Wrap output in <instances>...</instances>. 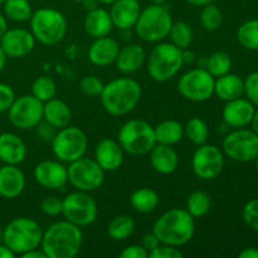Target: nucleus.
I'll return each mask as SVG.
<instances>
[{"instance_id": "nucleus-30", "label": "nucleus", "mask_w": 258, "mask_h": 258, "mask_svg": "<svg viewBox=\"0 0 258 258\" xmlns=\"http://www.w3.org/2000/svg\"><path fill=\"white\" fill-rule=\"evenodd\" d=\"M159 202H160L159 194L154 189L146 186L136 189L130 197V204L133 209L141 214H148L155 211L159 206Z\"/></svg>"}, {"instance_id": "nucleus-24", "label": "nucleus", "mask_w": 258, "mask_h": 258, "mask_svg": "<svg viewBox=\"0 0 258 258\" xmlns=\"http://www.w3.org/2000/svg\"><path fill=\"white\" fill-rule=\"evenodd\" d=\"M146 52L143 45L130 43L120 48L115 66L122 75H131L140 70L146 63Z\"/></svg>"}, {"instance_id": "nucleus-5", "label": "nucleus", "mask_w": 258, "mask_h": 258, "mask_svg": "<svg viewBox=\"0 0 258 258\" xmlns=\"http://www.w3.org/2000/svg\"><path fill=\"white\" fill-rule=\"evenodd\" d=\"M183 64V50L171 42H159L146 57L149 76L159 83L168 82L175 77Z\"/></svg>"}, {"instance_id": "nucleus-19", "label": "nucleus", "mask_w": 258, "mask_h": 258, "mask_svg": "<svg viewBox=\"0 0 258 258\" xmlns=\"http://www.w3.org/2000/svg\"><path fill=\"white\" fill-rule=\"evenodd\" d=\"M125 151L118 141L113 139H102L95 148V160L105 170V173H112L118 170L123 164Z\"/></svg>"}, {"instance_id": "nucleus-34", "label": "nucleus", "mask_w": 258, "mask_h": 258, "mask_svg": "<svg viewBox=\"0 0 258 258\" xmlns=\"http://www.w3.org/2000/svg\"><path fill=\"white\" fill-rule=\"evenodd\" d=\"M168 37H170V42L175 47L180 48L181 50H185L189 49L193 43L194 33L188 23L179 20V22H173Z\"/></svg>"}, {"instance_id": "nucleus-20", "label": "nucleus", "mask_w": 258, "mask_h": 258, "mask_svg": "<svg viewBox=\"0 0 258 258\" xmlns=\"http://www.w3.org/2000/svg\"><path fill=\"white\" fill-rule=\"evenodd\" d=\"M110 7L113 27L122 32L134 29L141 13V4L139 0H116Z\"/></svg>"}, {"instance_id": "nucleus-4", "label": "nucleus", "mask_w": 258, "mask_h": 258, "mask_svg": "<svg viewBox=\"0 0 258 258\" xmlns=\"http://www.w3.org/2000/svg\"><path fill=\"white\" fill-rule=\"evenodd\" d=\"M30 32L40 44L53 47L64 39L68 30V23L64 14L53 8H40L33 12Z\"/></svg>"}, {"instance_id": "nucleus-39", "label": "nucleus", "mask_w": 258, "mask_h": 258, "mask_svg": "<svg viewBox=\"0 0 258 258\" xmlns=\"http://www.w3.org/2000/svg\"><path fill=\"white\" fill-rule=\"evenodd\" d=\"M199 20H201V24L204 29L214 32V30L221 28L222 23H223V14L216 4L209 3V4L202 7Z\"/></svg>"}, {"instance_id": "nucleus-40", "label": "nucleus", "mask_w": 258, "mask_h": 258, "mask_svg": "<svg viewBox=\"0 0 258 258\" xmlns=\"http://www.w3.org/2000/svg\"><path fill=\"white\" fill-rule=\"evenodd\" d=\"M103 86H105V83L95 75L85 76L80 81L81 91L88 97H100L101 93H102Z\"/></svg>"}, {"instance_id": "nucleus-13", "label": "nucleus", "mask_w": 258, "mask_h": 258, "mask_svg": "<svg viewBox=\"0 0 258 258\" xmlns=\"http://www.w3.org/2000/svg\"><path fill=\"white\" fill-rule=\"evenodd\" d=\"M216 78L204 67L193 68L178 80V91L190 102H206L214 95Z\"/></svg>"}, {"instance_id": "nucleus-37", "label": "nucleus", "mask_w": 258, "mask_h": 258, "mask_svg": "<svg viewBox=\"0 0 258 258\" xmlns=\"http://www.w3.org/2000/svg\"><path fill=\"white\" fill-rule=\"evenodd\" d=\"M237 40L248 50H258V19L244 22L237 30Z\"/></svg>"}, {"instance_id": "nucleus-55", "label": "nucleus", "mask_w": 258, "mask_h": 258, "mask_svg": "<svg viewBox=\"0 0 258 258\" xmlns=\"http://www.w3.org/2000/svg\"><path fill=\"white\" fill-rule=\"evenodd\" d=\"M184 2L193 5V7H204V5L209 4V3H212L213 0H184Z\"/></svg>"}, {"instance_id": "nucleus-8", "label": "nucleus", "mask_w": 258, "mask_h": 258, "mask_svg": "<svg viewBox=\"0 0 258 258\" xmlns=\"http://www.w3.org/2000/svg\"><path fill=\"white\" fill-rule=\"evenodd\" d=\"M117 141L123 151L130 155H146L156 144L154 126L139 118L126 121L118 131Z\"/></svg>"}, {"instance_id": "nucleus-61", "label": "nucleus", "mask_w": 258, "mask_h": 258, "mask_svg": "<svg viewBox=\"0 0 258 258\" xmlns=\"http://www.w3.org/2000/svg\"><path fill=\"white\" fill-rule=\"evenodd\" d=\"M254 163H256V170H257V173H258V156L256 158V160H254Z\"/></svg>"}, {"instance_id": "nucleus-52", "label": "nucleus", "mask_w": 258, "mask_h": 258, "mask_svg": "<svg viewBox=\"0 0 258 258\" xmlns=\"http://www.w3.org/2000/svg\"><path fill=\"white\" fill-rule=\"evenodd\" d=\"M81 3H82L83 8H85V9L87 10V12L96 9V8H97L98 5H100V3H98L97 0H82V2H81Z\"/></svg>"}, {"instance_id": "nucleus-48", "label": "nucleus", "mask_w": 258, "mask_h": 258, "mask_svg": "<svg viewBox=\"0 0 258 258\" xmlns=\"http://www.w3.org/2000/svg\"><path fill=\"white\" fill-rule=\"evenodd\" d=\"M159 244H160V241H159L158 237L155 236V233H154L153 231H151L150 233H146L145 236L143 237V241H141V246H143L149 253H150L153 249H155Z\"/></svg>"}, {"instance_id": "nucleus-62", "label": "nucleus", "mask_w": 258, "mask_h": 258, "mask_svg": "<svg viewBox=\"0 0 258 258\" xmlns=\"http://www.w3.org/2000/svg\"><path fill=\"white\" fill-rule=\"evenodd\" d=\"M72 2H76V3H81L82 0H72Z\"/></svg>"}, {"instance_id": "nucleus-9", "label": "nucleus", "mask_w": 258, "mask_h": 258, "mask_svg": "<svg viewBox=\"0 0 258 258\" xmlns=\"http://www.w3.org/2000/svg\"><path fill=\"white\" fill-rule=\"evenodd\" d=\"M50 145L53 155L57 158V160L70 164L86 155L88 139L82 128L68 125L57 130Z\"/></svg>"}, {"instance_id": "nucleus-45", "label": "nucleus", "mask_w": 258, "mask_h": 258, "mask_svg": "<svg viewBox=\"0 0 258 258\" xmlns=\"http://www.w3.org/2000/svg\"><path fill=\"white\" fill-rule=\"evenodd\" d=\"M15 92L12 86L0 82V113L8 112L9 107L15 100Z\"/></svg>"}, {"instance_id": "nucleus-23", "label": "nucleus", "mask_w": 258, "mask_h": 258, "mask_svg": "<svg viewBox=\"0 0 258 258\" xmlns=\"http://www.w3.org/2000/svg\"><path fill=\"white\" fill-rule=\"evenodd\" d=\"M28 155L23 139L13 133L0 134V161L9 165H19Z\"/></svg>"}, {"instance_id": "nucleus-31", "label": "nucleus", "mask_w": 258, "mask_h": 258, "mask_svg": "<svg viewBox=\"0 0 258 258\" xmlns=\"http://www.w3.org/2000/svg\"><path fill=\"white\" fill-rule=\"evenodd\" d=\"M135 227L136 224L133 217L127 214H121V216L115 217L108 223L107 234L113 241H125L128 237L133 236Z\"/></svg>"}, {"instance_id": "nucleus-12", "label": "nucleus", "mask_w": 258, "mask_h": 258, "mask_svg": "<svg viewBox=\"0 0 258 258\" xmlns=\"http://www.w3.org/2000/svg\"><path fill=\"white\" fill-rule=\"evenodd\" d=\"M68 183L81 191L97 190L105 181V170L95 159L82 158L68 164Z\"/></svg>"}, {"instance_id": "nucleus-53", "label": "nucleus", "mask_w": 258, "mask_h": 258, "mask_svg": "<svg viewBox=\"0 0 258 258\" xmlns=\"http://www.w3.org/2000/svg\"><path fill=\"white\" fill-rule=\"evenodd\" d=\"M8 30V23H7V18L0 13V39L3 38V35L5 34V32Z\"/></svg>"}, {"instance_id": "nucleus-56", "label": "nucleus", "mask_w": 258, "mask_h": 258, "mask_svg": "<svg viewBox=\"0 0 258 258\" xmlns=\"http://www.w3.org/2000/svg\"><path fill=\"white\" fill-rule=\"evenodd\" d=\"M7 54L4 53V50H3L2 45H0V72H2L3 70H4L5 64H7Z\"/></svg>"}, {"instance_id": "nucleus-46", "label": "nucleus", "mask_w": 258, "mask_h": 258, "mask_svg": "<svg viewBox=\"0 0 258 258\" xmlns=\"http://www.w3.org/2000/svg\"><path fill=\"white\" fill-rule=\"evenodd\" d=\"M34 128H37L38 136H39L43 141H45V143H52L53 138H54L55 134H57V128L53 127L50 123H48L47 121L44 120L40 121Z\"/></svg>"}, {"instance_id": "nucleus-21", "label": "nucleus", "mask_w": 258, "mask_h": 258, "mask_svg": "<svg viewBox=\"0 0 258 258\" xmlns=\"http://www.w3.org/2000/svg\"><path fill=\"white\" fill-rule=\"evenodd\" d=\"M120 48L117 40L110 35L96 38L88 48V59L97 67H107L115 63Z\"/></svg>"}, {"instance_id": "nucleus-63", "label": "nucleus", "mask_w": 258, "mask_h": 258, "mask_svg": "<svg viewBox=\"0 0 258 258\" xmlns=\"http://www.w3.org/2000/svg\"><path fill=\"white\" fill-rule=\"evenodd\" d=\"M4 2H5V0H0V4H3Z\"/></svg>"}, {"instance_id": "nucleus-51", "label": "nucleus", "mask_w": 258, "mask_h": 258, "mask_svg": "<svg viewBox=\"0 0 258 258\" xmlns=\"http://www.w3.org/2000/svg\"><path fill=\"white\" fill-rule=\"evenodd\" d=\"M17 254L4 243H0V258H14Z\"/></svg>"}, {"instance_id": "nucleus-59", "label": "nucleus", "mask_w": 258, "mask_h": 258, "mask_svg": "<svg viewBox=\"0 0 258 258\" xmlns=\"http://www.w3.org/2000/svg\"><path fill=\"white\" fill-rule=\"evenodd\" d=\"M166 2H168V0H151L153 4H160V5H165Z\"/></svg>"}, {"instance_id": "nucleus-33", "label": "nucleus", "mask_w": 258, "mask_h": 258, "mask_svg": "<svg viewBox=\"0 0 258 258\" xmlns=\"http://www.w3.org/2000/svg\"><path fill=\"white\" fill-rule=\"evenodd\" d=\"M211 197L202 190H196L190 193L186 198L185 209L190 213L193 218H202L211 211Z\"/></svg>"}, {"instance_id": "nucleus-27", "label": "nucleus", "mask_w": 258, "mask_h": 258, "mask_svg": "<svg viewBox=\"0 0 258 258\" xmlns=\"http://www.w3.org/2000/svg\"><path fill=\"white\" fill-rule=\"evenodd\" d=\"M43 120L57 130L66 127L72 120V111L64 101L54 97L43 105Z\"/></svg>"}, {"instance_id": "nucleus-50", "label": "nucleus", "mask_w": 258, "mask_h": 258, "mask_svg": "<svg viewBox=\"0 0 258 258\" xmlns=\"http://www.w3.org/2000/svg\"><path fill=\"white\" fill-rule=\"evenodd\" d=\"M239 258H258V248H253V247H248L244 248L243 251L239 252Z\"/></svg>"}, {"instance_id": "nucleus-42", "label": "nucleus", "mask_w": 258, "mask_h": 258, "mask_svg": "<svg viewBox=\"0 0 258 258\" xmlns=\"http://www.w3.org/2000/svg\"><path fill=\"white\" fill-rule=\"evenodd\" d=\"M63 208V199H60L57 196H48L45 197L40 204V209L45 216L57 217L62 214Z\"/></svg>"}, {"instance_id": "nucleus-54", "label": "nucleus", "mask_w": 258, "mask_h": 258, "mask_svg": "<svg viewBox=\"0 0 258 258\" xmlns=\"http://www.w3.org/2000/svg\"><path fill=\"white\" fill-rule=\"evenodd\" d=\"M183 59H184V63H191L194 59H196V54H194L193 52H190V50L185 49L183 50Z\"/></svg>"}, {"instance_id": "nucleus-15", "label": "nucleus", "mask_w": 258, "mask_h": 258, "mask_svg": "<svg viewBox=\"0 0 258 258\" xmlns=\"http://www.w3.org/2000/svg\"><path fill=\"white\" fill-rule=\"evenodd\" d=\"M224 168L222 149L212 144H203L196 149L191 156V170L201 180H213Z\"/></svg>"}, {"instance_id": "nucleus-36", "label": "nucleus", "mask_w": 258, "mask_h": 258, "mask_svg": "<svg viewBox=\"0 0 258 258\" xmlns=\"http://www.w3.org/2000/svg\"><path fill=\"white\" fill-rule=\"evenodd\" d=\"M207 71L213 76L214 78L221 77V76L229 73L232 70V58L224 50H217V52L212 53L206 60V66H204Z\"/></svg>"}, {"instance_id": "nucleus-14", "label": "nucleus", "mask_w": 258, "mask_h": 258, "mask_svg": "<svg viewBox=\"0 0 258 258\" xmlns=\"http://www.w3.org/2000/svg\"><path fill=\"white\" fill-rule=\"evenodd\" d=\"M43 105L32 93L15 97L8 110L10 123L19 130L34 128L43 120Z\"/></svg>"}, {"instance_id": "nucleus-57", "label": "nucleus", "mask_w": 258, "mask_h": 258, "mask_svg": "<svg viewBox=\"0 0 258 258\" xmlns=\"http://www.w3.org/2000/svg\"><path fill=\"white\" fill-rule=\"evenodd\" d=\"M251 126H252V130H253L254 133L258 135V108H256V111H254V115H253V118H252Z\"/></svg>"}, {"instance_id": "nucleus-38", "label": "nucleus", "mask_w": 258, "mask_h": 258, "mask_svg": "<svg viewBox=\"0 0 258 258\" xmlns=\"http://www.w3.org/2000/svg\"><path fill=\"white\" fill-rule=\"evenodd\" d=\"M32 95L43 103L57 96V83L48 76H40L33 81Z\"/></svg>"}, {"instance_id": "nucleus-60", "label": "nucleus", "mask_w": 258, "mask_h": 258, "mask_svg": "<svg viewBox=\"0 0 258 258\" xmlns=\"http://www.w3.org/2000/svg\"><path fill=\"white\" fill-rule=\"evenodd\" d=\"M0 243H3V229L0 228Z\"/></svg>"}, {"instance_id": "nucleus-3", "label": "nucleus", "mask_w": 258, "mask_h": 258, "mask_svg": "<svg viewBox=\"0 0 258 258\" xmlns=\"http://www.w3.org/2000/svg\"><path fill=\"white\" fill-rule=\"evenodd\" d=\"M160 243L174 247L185 246L196 233V218L185 208H173L161 214L153 226Z\"/></svg>"}, {"instance_id": "nucleus-49", "label": "nucleus", "mask_w": 258, "mask_h": 258, "mask_svg": "<svg viewBox=\"0 0 258 258\" xmlns=\"http://www.w3.org/2000/svg\"><path fill=\"white\" fill-rule=\"evenodd\" d=\"M20 257L22 258H47V256H45V253L43 252V249L40 248V247H38V248H34V249H30V251L20 254Z\"/></svg>"}, {"instance_id": "nucleus-58", "label": "nucleus", "mask_w": 258, "mask_h": 258, "mask_svg": "<svg viewBox=\"0 0 258 258\" xmlns=\"http://www.w3.org/2000/svg\"><path fill=\"white\" fill-rule=\"evenodd\" d=\"M101 5H111L112 3H115L116 0H97Z\"/></svg>"}, {"instance_id": "nucleus-28", "label": "nucleus", "mask_w": 258, "mask_h": 258, "mask_svg": "<svg viewBox=\"0 0 258 258\" xmlns=\"http://www.w3.org/2000/svg\"><path fill=\"white\" fill-rule=\"evenodd\" d=\"M214 95L226 102L242 97L244 95L243 80L231 72L217 77L214 81Z\"/></svg>"}, {"instance_id": "nucleus-6", "label": "nucleus", "mask_w": 258, "mask_h": 258, "mask_svg": "<svg viewBox=\"0 0 258 258\" xmlns=\"http://www.w3.org/2000/svg\"><path fill=\"white\" fill-rule=\"evenodd\" d=\"M42 237V227L34 219L27 217L14 218L3 229V243L19 256L40 247Z\"/></svg>"}, {"instance_id": "nucleus-11", "label": "nucleus", "mask_w": 258, "mask_h": 258, "mask_svg": "<svg viewBox=\"0 0 258 258\" xmlns=\"http://www.w3.org/2000/svg\"><path fill=\"white\" fill-rule=\"evenodd\" d=\"M224 156L238 163H251L258 156V135L246 127L234 128L222 143Z\"/></svg>"}, {"instance_id": "nucleus-1", "label": "nucleus", "mask_w": 258, "mask_h": 258, "mask_svg": "<svg viewBox=\"0 0 258 258\" xmlns=\"http://www.w3.org/2000/svg\"><path fill=\"white\" fill-rule=\"evenodd\" d=\"M82 244V228L63 219L43 232L40 248L47 258H73L80 253Z\"/></svg>"}, {"instance_id": "nucleus-17", "label": "nucleus", "mask_w": 258, "mask_h": 258, "mask_svg": "<svg viewBox=\"0 0 258 258\" xmlns=\"http://www.w3.org/2000/svg\"><path fill=\"white\" fill-rule=\"evenodd\" d=\"M34 35L24 28L8 29L0 39V45L9 58H24L33 52L35 47Z\"/></svg>"}, {"instance_id": "nucleus-10", "label": "nucleus", "mask_w": 258, "mask_h": 258, "mask_svg": "<svg viewBox=\"0 0 258 258\" xmlns=\"http://www.w3.org/2000/svg\"><path fill=\"white\" fill-rule=\"evenodd\" d=\"M62 216L66 221L83 228L95 223L98 206L88 191L76 190L63 198Z\"/></svg>"}, {"instance_id": "nucleus-22", "label": "nucleus", "mask_w": 258, "mask_h": 258, "mask_svg": "<svg viewBox=\"0 0 258 258\" xmlns=\"http://www.w3.org/2000/svg\"><path fill=\"white\" fill-rule=\"evenodd\" d=\"M25 175L18 165L5 164L0 166V197L5 199L18 198L25 189Z\"/></svg>"}, {"instance_id": "nucleus-18", "label": "nucleus", "mask_w": 258, "mask_h": 258, "mask_svg": "<svg viewBox=\"0 0 258 258\" xmlns=\"http://www.w3.org/2000/svg\"><path fill=\"white\" fill-rule=\"evenodd\" d=\"M256 107L247 98H236L226 102L223 107V120L227 126L233 128L247 127L251 125Z\"/></svg>"}, {"instance_id": "nucleus-35", "label": "nucleus", "mask_w": 258, "mask_h": 258, "mask_svg": "<svg viewBox=\"0 0 258 258\" xmlns=\"http://www.w3.org/2000/svg\"><path fill=\"white\" fill-rule=\"evenodd\" d=\"M184 136L194 145H203L208 141L209 127L203 118L191 117L184 126Z\"/></svg>"}, {"instance_id": "nucleus-41", "label": "nucleus", "mask_w": 258, "mask_h": 258, "mask_svg": "<svg viewBox=\"0 0 258 258\" xmlns=\"http://www.w3.org/2000/svg\"><path fill=\"white\" fill-rule=\"evenodd\" d=\"M243 221L252 231L258 232V199H252L247 202L243 207Z\"/></svg>"}, {"instance_id": "nucleus-2", "label": "nucleus", "mask_w": 258, "mask_h": 258, "mask_svg": "<svg viewBox=\"0 0 258 258\" xmlns=\"http://www.w3.org/2000/svg\"><path fill=\"white\" fill-rule=\"evenodd\" d=\"M143 95L141 85L130 77H120L103 86L100 96L103 110L111 116H125L135 110Z\"/></svg>"}, {"instance_id": "nucleus-44", "label": "nucleus", "mask_w": 258, "mask_h": 258, "mask_svg": "<svg viewBox=\"0 0 258 258\" xmlns=\"http://www.w3.org/2000/svg\"><path fill=\"white\" fill-rule=\"evenodd\" d=\"M150 258H181L183 252L178 247L169 246V244L160 243L155 249L149 253Z\"/></svg>"}, {"instance_id": "nucleus-43", "label": "nucleus", "mask_w": 258, "mask_h": 258, "mask_svg": "<svg viewBox=\"0 0 258 258\" xmlns=\"http://www.w3.org/2000/svg\"><path fill=\"white\" fill-rule=\"evenodd\" d=\"M244 82V95L249 102L258 106V72L249 73L243 80Z\"/></svg>"}, {"instance_id": "nucleus-16", "label": "nucleus", "mask_w": 258, "mask_h": 258, "mask_svg": "<svg viewBox=\"0 0 258 258\" xmlns=\"http://www.w3.org/2000/svg\"><path fill=\"white\" fill-rule=\"evenodd\" d=\"M33 178L42 188L59 190L68 183V170L59 160H43L34 166Z\"/></svg>"}, {"instance_id": "nucleus-47", "label": "nucleus", "mask_w": 258, "mask_h": 258, "mask_svg": "<svg viewBox=\"0 0 258 258\" xmlns=\"http://www.w3.org/2000/svg\"><path fill=\"white\" fill-rule=\"evenodd\" d=\"M121 258H148L149 252L141 244H130L120 253Z\"/></svg>"}, {"instance_id": "nucleus-29", "label": "nucleus", "mask_w": 258, "mask_h": 258, "mask_svg": "<svg viewBox=\"0 0 258 258\" xmlns=\"http://www.w3.org/2000/svg\"><path fill=\"white\" fill-rule=\"evenodd\" d=\"M155 131L156 144L174 146L181 141L184 138V126L176 120H164L156 126Z\"/></svg>"}, {"instance_id": "nucleus-32", "label": "nucleus", "mask_w": 258, "mask_h": 258, "mask_svg": "<svg viewBox=\"0 0 258 258\" xmlns=\"http://www.w3.org/2000/svg\"><path fill=\"white\" fill-rule=\"evenodd\" d=\"M3 5L5 17L13 22H29L33 15L32 5L28 0H5Z\"/></svg>"}, {"instance_id": "nucleus-25", "label": "nucleus", "mask_w": 258, "mask_h": 258, "mask_svg": "<svg viewBox=\"0 0 258 258\" xmlns=\"http://www.w3.org/2000/svg\"><path fill=\"white\" fill-rule=\"evenodd\" d=\"M149 154H150L151 166L156 173L169 175L178 169L179 155L173 146L155 144Z\"/></svg>"}, {"instance_id": "nucleus-26", "label": "nucleus", "mask_w": 258, "mask_h": 258, "mask_svg": "<svg viewBox=\"0 0 258 258\" xmlns=\"http://www.w3.org/2000/svg\"><path fill=\"white\" fill-rule=\"evenodd\" d=\"M83 28H85L86 33L93 39L110 35L113 29L110 12L101 7L87 12L85 20H83Z\"/></svg>"}, {"instance_id": "nucleus-7", "label": "nucleus", "mask_w": 258, "mask_h": 258, "mask_svg": "<svg viewBox=\"0 0 258 258\" xmlns=\"http://www.w3.org/2000/svg\"><path fill=\"white\" fill-rule=\"evenodd\" d=\"M171 25L173 18L168 8L165 5L151 4L141 9L134 29L140 39L149 43H159L168 38Z\"/></svg>"}]
</instances>
